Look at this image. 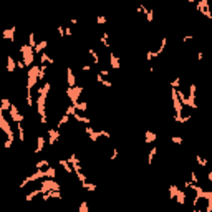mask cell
Listing matches in <instances>:
<instances>
[{"label": "cell", "instance_id": "obj_1", "mask_svg": "<svg viewBox=\"0 0 212 212\" xmlns=\"http://www.w3.org/2000/svg\"><path fill=\"white\" fill-rule=\"evenodd\" d=\"M50 81H45L43 86H38L36 93V111H38V116H40V123L42 124H47L48 123V116H47V96H48V91H50Z\"/></svg>", "mask_w": 212, "mask_h": 212}, {"label": "cell", "instance_id": "obj_2", "mask_svg": "<svg viewBox=\"0 0 212 212\" xmlns=\"http://www.w3.org/2000/svg\"><path fill=\"white\" fill-rule=\"evenodd\" d=\"M20 53H22V60L25 62V66H32V63H33V58H35V50L30 47V45H22L20 47Z\"/></svg>", "mask_w": 212, "mask_h": 212}, {"label": "cell", "instance_id": "obj_3", "mask_svg": "<svg viewBox=\"0 0 212 212\" xmlns=\"http://www.w3.org/2000/svg\"><path fill=\"white\" fill-rule=\"evenodd\" d=\"M60 189H62V186H60L55 179H42V182H40L42 194H47V192H50V191H60Z\"/></svg>", "mask_w": 212, "mask_h": 212}, {"label": "cell", "instance_id": "obj_4", "mask_svg": "<svg viewBox=\"0 0 212 212\" xmlns=\"http://www.w3.org/2000/svg\"><path fill=\"white\" fill-rule=\"evenodd\" d=\"M83 93V86H75V88H66V96L70 98L71 104L78 103L80 101V96Z\"/></svg>", "mask_w": 212, "mask_h": 212}, {"label": "cell", "instance_id": "obj_5", "mask_svg": "<svg viewBox=\"0 0 212 212\" xmlns=\"http://www.w3.org/2000/svg\"><path fill=\"white\" fill-rule=\"evenodd\" d=\"M195 9H197L199 13H202L204 17H207L209 20H212V12L209 10V2L207 0H199L197 3H195Z\"/></svg>", "mask_w": 212, "mask_h": 212}, {"label": "cell", "instance_id": "obj_6", "mask_svg": "<svg viewBox=\"0 0 212 212\" xmlns=\"http://www.w3.org/2000/svg\"><path fill=\"white\" fill-rule=\"evenodd\" d=\"M0 129L7 134V139H13V129H12L10 124L7 123L5 116H3V111H0Z\"/></svg>", "mask_w": 212, "mask_h": 212}, {"label": "cell", "instance_id": "obj_7", "mask_svg": "<svg viewBox=\"0 0 212 212\" xmlns=\"http://www.w3.org/2000/svg\"><path fill=\"white\" fill-rule=\"evenodd\" d=\"M9 113H10V118H12V121H13L15 124H17V123H23V115L18 111V108L15 104H12V108H10Z\"/></svg>", "mask_w": 212, "mask_h": 212}, {"label": "cell", "instance_id": "obj_8", "mask_svg": "<svg viewBox=\"0 0 212 212\" xmlns=\"http://www.w3.org/2000/svg\"><path fill=\"white\" fill-rule=\"evenodd\" d=\"M66 85H68V88L76 86V76H75V73H73L71 66H66Z\"/></svg>", "mask_w": 212, "mask_h": 212}, {"label": "cell", "instance_id": "obj_9", "mask_svg": "<svg viewBox=\"0 0 212 212\" xmlns=\"http://www.w3.org/2000/svg\"><path fill=\"white\" fill-rule=\"evenodd\" d=\"M60 139V131H58V129H48V144H50V146H53V144H55V142L56 141H58Z\"/></svg>", "mask_w": 212, "mask_h": 212}, {"label": "cell", "instance_id": "obj_10", "mask_svg": "<svg viewBox=\"0 0 212 212\" xmlns=\"http://www.w3.org/2000/svg\"><path fill=\"white\" fill-rule=\"evenodd\" d=\"M43 201H50V199H62V192L60 191H50L47 194H42Z\"/></svg>", "mask_w": 212, "mask_h": 212}, {"label": "cell", "instance_id": "obj_11", "mask_svg": "<svg viewBox=\"0 0 212 212\" xmlns=\"http://www.w3.org/2000/svg\"><path fill=\"white\" fill-rule=\"evenodd\" d=\"M109 65H111L113 70H119V58H118L116 53H109Z\"/></svg>", "mask_w": 212, "mask_h": 212}, {"label": "cell", "instance_id": "obj_12", "mask_svg": "<svg viewBox=\"0 0 212 212\" xmlns=\"http://www.w3.org/2000/svg\"><path fill=\"white\" fill-rule=\"evenodd\" d=\"M204 199H206V212H212V191H206L204 192Z\"/></svg>", "mask_w": 212, "mask_h": 212}, {"label": "cell", "instance_id": "obj_13", "mask_svg": "<svg viewBox=\"0 0 212 212\" xmlns=\"http://www.w3.org/2000/svg\"><path fill=\"white\" fill-rule=\"evenodd\" d=\"M45 141H47V138L42 136L40 134L38 138H36V148H35V154H38V153H42L43 148H45Z\"/></svg>", "mask_w": 212, "mask_h": 212}, {"label": "cell", "instance_id": "obj_14", "mask_svg": "<svg viewBox=\"0 0 212 212\" xmlns=\"http://www.w3.org/2000/svg\"><path fill=\"white\" fill-rule=\"evenodd\" d=\"M176 201L179 206H186L187 202V191H179L177 195H176Z\"/></svg>", "mask_w": 212, "mask_h": 212}, {"label": "cell", "instance_id": "obj_15", "mask_svg": "<svg viewBox=\"0 0 212 212\" xmlns=\"http://www.w3.org/2000/svg\"><path fill=\"white\" fill-rule=\"evenodd\" d=\"M15 68H17V62L13 60V56H12V55H9V56H7V71L13 73Z\"/></svg>", "mask_w": 212, "mask_h": 212}, {"label": "cell", "instance_id": "obj_16", "mask_svg": "<svg viewBox=\"0 0 212 212\" xmlns=\"http://www.w3.org/2000/svg\"><path fill=\"white\" fill-rule=\"evenodd\" d=\"M48 168H50V162H48V159H40V161L35 164V169L36 171H47Z\"/></svg>", "mask_w": 212, "mask_h": 212}, {"label": "cell", "instance_id": "obj_17", "mask_svg": "<svg viewBox=\"0 0 212 212\" xmlns=\"http://www.w3.org/2000/svg\"><path fill=\"white\" fill-rule=\"evenodd\" d=\"M58 164L65 169V172H66V174H71L73 172V168H71L70 162H68V159H58Z\"/></svg>", "mask_w": 212, "mask_h": 212}, {"label": "cell", "instance_id": "obj_18", "mask_svg": "<svg viewBox=\"0 0 212 212\" xmlns=\"http://www.w3.org/2000/svg\"><path fill=\"white\" fill-rule=\"evenodd\" d=\"M95 80H96V83H100V85H103V86H106V88H111L113 86V83L109 80H106V78H103V76L98 73V75L95 76Z\"/></svg>", "mask_w": 212, "mask_h": 212}, {"label": "cell", "instance_id": "obj_19", "mask_svg": "<svg viewBox=\"0 0 212 212\" xmlns=\"http://www.w3.org/2000/svg\"><path fill=\"white\" fill-rule=\"evenodd\" d=\"M0 104H2V106H0V111L5 113V111H10V108H12V104H13V103H12L10 100H7V98H3V100L0 101Z\"/></svg>", "mask_w": 212, "mask_h": 212}, {"label": "cell", "instance_id": "obj_20", "mask_svg": "<svg viewBox=\"0 0 212 212\" xmlns=\"http://www.w3.org/2000/svg\"><path fill=\"white\" fill-rule=\"evenodd\" d=\"M47 47H48V42H47V40H40V42L36 43V47H35V53H38V55H42V53H43V50H45V48H47Z\"/></svg>", "mask_w": 212, "mask_h": 212}, {"label": "cell", "instance_id": "obj_21", "mask_svg": "<svg viewBox=\"0 0 212 212\" xmlns=\"http://www.w3.org/2000/svg\"><path fill=\"white\" fill-rule=\"evenodd\" d=\"M15 32H17V28H15V27H12V28H9V30H5V32H3L2 36H3L5 40H13Z\"/></svg>", "mask_w": 212, "mask_h": 212}, {"label": "cell", "instance_id": "obj_22", "mask_svg": "<svg viewBox=\"0 0 212 212\" xmlns=\"http://www.w3.org/2000/svg\"><path fill=\"white\" fill-rule=\"evenodd\" d=\"M17 133H18V141L23 142V141H25V129H23L22 123H17Z\"/></svg>", "mask_w": 212, "mask_h": 212}, {"label": "cell", "instance_id": "obj_23", "mask_svg": "<svg viewBox=\"0 0 212 212\" xmlns=\"http://www.w3.org/2000/svg\"><path fill=\"white\" fill-rule=\"evenodd\" d=\"M156 154H157V148L156 146H153L149 151V154H148V164L149 166H153V161H154V157H156Z\"/></svg>", "mask_w": 212, "mask_h": 212}, {"label": "cell", "instance_id": "obj_24", "mask_svg": "<svg viewBox=\"0 0 212 212\" xmlns=\"http://www.w3.org/2000/svg\"><path fill=\"white\" fill-rule=\"evenodd\" d=\"M40 65H53V58H50L47 53H42L40 55Z\"/></svg>", "mask_w": 212, "mask_h": 212}, {"label": "cell", "instance_id": "obj_25", "mask_svg": "<svg viewBox=\"0 0 212 212\" xmlns=\"http://www.w3.org/2000/svg\"><path fill=\"white\" fill-rule=\"evenodd\" d=\"M142 12L146 13V20H148V23H153L154 20V12L151 9H146V7H142Z\"/></svg>", "mask_w": 212, "mask_h": 212}, {"label": "cell", "instance_id": "obj_26", "mask_svg": "<svg viewBox=\"0 0 212 212\" xmlns=\"http://www.w3.org/2000/svg\"><path fill=\"white\" fill-rule=\"evenodd\" d=\"M81 187H83V189L85 191H88V192H95V191H96V186L95 184H93V182H81Z\"/></svg>", "mask_w": 212, "mask_h": 212}, {"label": "cell", "instance_id": "obj_27", "mask_svg": "<svg viewBox=\"0 0 212 212\" xmlns=\"http://www.w3.org/2000/svg\"><path fill=\"white\" fill-rule=\"evenodd\" d=\"M73 106H75L78 111H81V113H85L88 109V103H86V101H78V103H75Z\"/></svg>", "mask_w": 212, "mask_h": 212}, {"label": "cell", "instance_id": "obj_28", "mask_svg": "<svg viewBox=\"0 0 212 212\" xmlns=\"http://www.w3.org/2000/svg\"><path fill=\"white\" fill-rule=\"evenodd\" d=\"M101 45L106 47V48H109V33L108 32H103V33H101Z\"/></svg>", "mask_w": 212, "mask_h": 212}, {"label": "cell", "instance_id": "obj_29", "mask_svg": "<svg viewBox=\"0 0 212 212\" xmlns=\"http://www.w3.org/2000/svg\"><path fill=\"white\" fill-rule=\"evenodd\" d=\"M36 195H42V191H40V189H35V191H32V192L30 194H27V202H30V201H33V199L36 197Z\"/></svg>", "mask_w": 212, "mask_h": 212}, {"label": "cell", "instance_id": "obj_30", "mask_svg": "<svg viewBox=\"0 0 212 212\" xmlns=\"http://www.w3.org/2000/svg\"><path fill=\"white\" fill-rule=\"evenodd\" d=\"M179 192V187L176 184H172V186H169V199H176V195Z\"/></svg>", "mask_w": 212, "mask_h": 212}, {"label": "cell", "instance_id": "obj_31", "mask_svg": "<svg viewBox=\"0 0 212 212\" xmlns=\"http://www.w3.org/2000/svg\"><path fill=\"white\" fill-rule=\"evenodd\" d=\"M88 53L91 55V58H93V62H95V65H100V56H98V53L93 50V48H88Z\"/></svg>", "mask_w": 212, "mask_h": 212}, {"label": "cell", "instance_id": "obj_32", "mask_svg": "<svg viewBox=\"0 0 212 212\" xmlns=\"http://www.w3.org/2000/svg\"><path fill=\"white\" fill-rule=\"evenodd\" d=\"M55 177H56V169L53 166H50L47 169V179H55Z\"/></svg>", "mask_w": 212, "mask_h": 212}, {"label": "cell", "instance_id": "obj_33", "mask_svg": "<svg viewBox=\"0 0 212 212\" xmlns=\"http://www.w3.org/2000/svg\"><path fill=\"white\" fill-rule=\"evenodd\" d=\"M146 142L148 144H151V142H154V139H156V134H154L153 131H146Z\"/></svg>", "mask_w": 212, "mask_h": 212}, {"label": "cell", "instance_id": "obj_34", "mask_svg": "<svg viewBox=\"0 0 212 212\" xmlns=\"http://www.w3.org/2000/svg\"><path fill=\"white\" fill-rule=\"evenodd\" d=\"M36 43H38V42H36V40H35V33H33V32H32V33L28 35V45H30V47H32V48H33V50H35Z\"/></svg>", "mask_w": 212, "mask_h": 212}, {"label": "cell", "instance_id": "obj_35", "mask_svg": "<svg viewBox=\"0 0 212 212\" xmlns=\"http://www.w3.org/2000/svg\"><path fill=\"white\" fill-rule=\"evenodd\" d=\"M195 161H197V164L202 166V168H207V164H209V161H207V159H204V157H201V156L195 157Z\"/></svg>", "mask_w": 212, "mask_h": 212}, {"label": "cell", "instance_id": "obj_36", "mask_svg": "<svg viewBox=\"0 0 212 212\" xmlns=\"http://www.w3.org/2000/svg\"><path fill=\"white\" fill-rule=\"evenodd\" d=\"M78 212H88V202L86 201H81L80 207H78Z\"/></svg>", "mask_w": 212, "mask_h": 212}, {"label": "cell", "instance_id": "obj_37", "mask_svg": "<svg viewBox=\"0 0 212 212\" xmlns=\"http://www.w3.org/2000/svg\"><path fill=\"white\" fill-rule=\"evenodd\" d=\"M179 86H181V78H174L172 81H171V88L177 89Z\"/></svg>", "mask_w": 212, "mask_h": 212}, {"label": "cell", "instance_id": "obj_38", "mask_svg": "<svg viewBox=\"0 0 212 212\" xmlns=\"http://www.w3.org/2000/svg\"><path fill=\"white\" fill-rule=\"evenodd\" d=\"M171 141H172L174 144H182V142H184V139H182L181 136H172V138H171Z\"/></svg>", "mask_w": 212, "mask_h": 212}, {"label": "cell", "instance_id": "obj_39", "mask_svg": "<svg viewBox=\"0 0 212 212\" xmlns=\"http://www.w3.org/2000/svg\"><path fill=\"white\" fill-rule=\"evenodd\" d=\"M56 32H58V35H60V38H65V27H56Z\"/></svg>", "mask_w": 212, "mask_h": 212}, {"label": "cell", "instance_id": "obj_40", "mask_svg": "<svg viewBox=\"0 0 212 212\" xmlns=\"http://www.w3.org/2000/svg\"><path fill=\"white\" fill-rule=\"evenodd\" d=\"M96 23H98V25H103V23H106V17H104V15H100V17L96 18Z\"/></svg>", "mask_w": 212, "mask_h": 212}, {"label": "cell", "instance_id": "obj_41", "mask_svg": "<svg viewBox=\"0 0 212 212\" xmlns=\"http://www.w3.org/2000/svg\"><path fill=\"white\" fill-rule=\"evenodd\" d=\"M17 68H20V70H25V68H27V66H25V62H23L22 58H20L18 62H17Z\"/></svg>", "mask_w": 212, "mask_h": 212}, {"label": "cell", "instance_id": "obj_42", "mask_svg": "<svg viewBox=\"0 0 212 212\" xmlns=\"http://www.w3.org/2000/svg\"><path fill=\"white\" fill-rule=\"evenodd\" d=\"M12 144H13V139H5V142H3V148L9 149V148H12Z\"/></svg>", "mask_w": 212, "mask_h": 212}, {"label": "cell", "instance_id": "obj_43", "mask_svg": "<svg viewBox=\"0 0 212 212\" xmlns=\"http://www.w3.org/2000/svg\"><path fill=\"white\" fill-rule=\"evenodd\" d=\"M118 154H119V151H118V148H115V149H113L111 157H109V159H116V157H118Z\"/></svg>", "mask_w": 212, "mask_h": 212}, {"label": "cell", "instance_id": "obj_44", "mask_svg": "<svg viewBox=\"0 0 212 212\" xmlns=\"http://www.w3.org/2000/svg\"><path fill=\"white\" fill-rule=\"evenodd\" d=\"M71 35H73L71 28L70 27H65V36H71Z\"/></svg>", "mask_w": 212, "mask_h": 212}, {"label": "cell", "instance_id": "obj_45", "mask_svg": "<svg viewBox=\"0 0 212 212\" xmlns=\"http://www.w3.org/2000/svg\"><path fill=\"white\" fill-rule=\"evenodd\" d=\"M100 75L103 76V78H108V76H109V71H108V70H100Z\"/></svg>", "mask_w": 212, "mask_h": 212}, {"label": "cell", "instance_id": "obj_46", "mask_svg": "<svg viewBox=\"0 0 212 212\" xmlns=\"http://www.w3.org/2000/svg\"><path fill=\"white\" fill-rule=\"evenodd\" d=\"M81 70H83V71H89V70H91V66H89V65H83Z\"/></svg>", "mask_w": 212, "mask_h": 212}, {"label": "cell", "instance_id": "obj_47", "mask_svg": "<svg viewBox=\"0 0 212 212\" xmlns=\"http://www.w3.org/2000/svg\"><path fill=\"white\" fill-rule=\"evenodd\" d=\"M189 40H194V35H186L184 36V42H189Z\"/></svg>", "mask_w": 212, "mask_h": 212}, {"label": "cell", "instance_id": "obj_48", "mask_svg": "<svg viewBox=\"0 0 212 212\" xmlns=\"http://www.w3.org/2000/svg\"><path fill=\"white\" fill-rule=\"evenodd\" d=\"M202 58H204V53H201V51H199V53H197V60H199V62H201Z\"/></svg>", "mask_w": 212, "mask_h": 212}, {"label": "cell", "instance_id": "obj_49", "mask_svg": "<svg viewBox=\"0 0 212 212\" xmlns=\"http://www.w3.org/2000/svg\"><path fill=\"white\" fill-rule=\"evenodd\" d=\"M207 179H209V181H212V171H209V172H207Z\"/></svg>", "mask_w": 212, "mask_h": 212}]
</instances>
